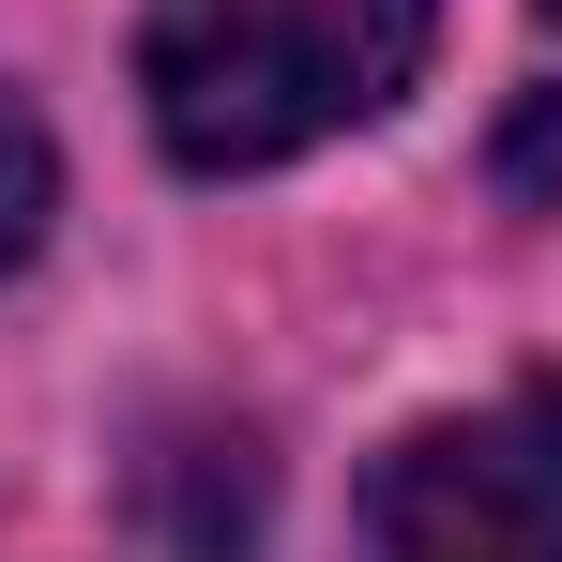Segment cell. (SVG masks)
Instances as JSON below:
<instances>
[{"mask_svg": "<svg viewBox=\"0 0 562 562\" xmlns=\"http://www.w3.org/2000/svg\"><path fill=\"white\" fill-rule=\"evenodd\" d=\"M441 0H137V106L168 168L244 183L350 137L426 77Z\"/></svg>", "mask_w": 562, "mask_h": 562, "instance_id": "6da1fadb", "label": "cell"}, {"mask_svg": "<svg viewBox=\"0 0 562 562\" xmlns=\"http://www.w3.org/2000/svg\"><path fill=\"white\" fill-rule=\"evenodd\" d=\"M366 562H562V380L411 426L366 471Z\"/></svg>", "mask_w": 562, "mask_h": 562, "instance_id": "7a4b0ae2", "label": "cell"}, {"mask_svg": "<svg viewBox=\"0 0 562 562\" xmlns=\"http://www.w3.org/2000/svg\"><path fill=\"white\" fill-rule=\"evenodd\" d=\"M259 517H274V471H259L244 426H228V441L198 426V441L153 457V532H168L183 562H259Z\"/></svg>", "mask_w": 562, "mask_h": 562, "instance_id": "3957f363", "label": "cell"}, {"mask_svg": "<svg viewBox=\"0 0 562 562\" xmlns=\"http://www.w3.org/2000/svg\"><path fill=\"white\" fill-rule=\"evenodd\" d=\"M46 213H61V153H46V122H31V92H0V289L31 274Z\"/></svg>", "mask_w": 562, "mask_h": 562, "instance_id": "277c9868", "label": "cell"}, {"mask_svg": "<svg viewBox=\"0 0 562 562\" xmlns=\"http://www.w3.org/2000/svg\"><path fill=\"white\" fill-rule=\"evenodd\" d=\"M532 15H548V31H562V0H532Z\"/></svg>", "mask_w": 562, "mask_h": 562, "instance_id": "5b68a950", "label": "cell"}]
</instances>
